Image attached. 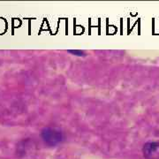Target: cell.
Masks as SVG:
<instances>
[{"label": "cell", "instance_id": "cell-1", "mask_svg": "<svg viewBox=\"0 0 159 159\" xmlns=\"http://www.w3.org/2000/svg\"><path fill=\"white\" fill-rule=\"evenodd\" d=\"M41 136L46 145L54 147L62 142L64 139L63 133L59 129L55 127L48 126L43 128L41 132Z\"/></svg>", "mask_w": 159, "mask_h": 159}, {"label": "cell", "instance_id": "cell-2", "mask_svg": "<svg viewBox=\"0 0 159 159\" xmlns=\"http://www.w3.org/2000/svg\"><path fill=\"white\" fill-rule=\"evenodd\" d=\"M144 157L147 159H159V142H147L142 148Z\"/></svg>", "mask_w": 159, "mask_h": 159}, {"label": "cell", "instance_id": "cell-3", "mask_svg": "<svg viewBox=\"0 0 159 159\" xmlns=\"http://www.w3.org/2000/svg\"><path fill=\"white\" fill-rule=\"evenodd\" d=\"M67 52L71 53L74 56H77V57H85L86 52L81 50H68Z\"/></svg>", "mask_w": 159, "mask_h": 159}]
</instances>
